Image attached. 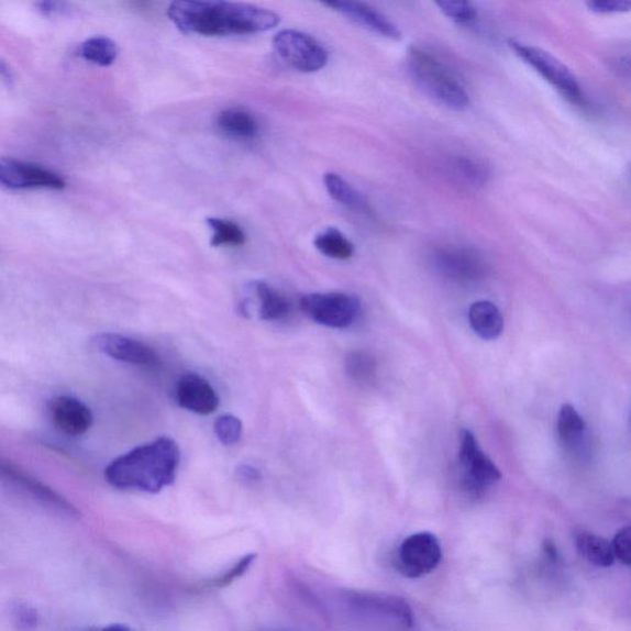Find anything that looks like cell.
<instances>
[{
  "label": "cell",
  "instance_id": "6da1fadb",
  "mask_svg": "<svg viewBox=\"0 0 631 631\" xmlns=\"http://www.w3.org/2000/svg\"><path fill=\"white\" fill-rule=\"evenodd\" d=\"M167 14L181 33L208 37L253 35L280 23L269 9L220 0H178Z\"/></svg>",
  "mask_w": 631,
  "mask_h": 631
},
{
  "label": "cell",
  "instance_id": "7a4b0ae2",
  "mask_svg": "<svg viewBox=\"0 0 631 631\" xmlns=\"http://www.w3.org/2000/svg\"><path fill=\"white\" fill-rule=\"evenodd\" d=\"M179 464L178 444L163 436L117 457L108 465L106 478L120 490L158 494L175 483Z\"/></svg>",
  "mask_w": 631,
  "mask_h": 631
},
{
  "label": "cell",
  "instance_id": "3957f363",
  "mask_svg": "<svg viewBox=\"0 0 631 631\" xmlns=\"http://www.w3.org/2000/svg\"><path fill=\"white\" fill-rule=\"evenodd\" d=\"M407 65L416 84L443 106L463 110L471 104L462 81L441 59L423 48L412 46L407 53Z\"/></svg>",
  "mask_w": 631,
  "mask_h": 631
},
{
  "label": "cell",
  "instance_id": "277c9868",
  "mask_svg": "<svg viewBox=\"0 0 631 631\" xmlns=\"http://www.w3.org/2000/svg\"><path fill=\"white\" fill-rule=\"evenodd\" d=\"M510 46L518 57H521L525 64L536 70L539 75L545 78L554 86L560 93L576 106H585L586 97L577 78L565 64L545 49L528 46L518 41H510Z\"/></svg>",
  "mask_w": 631,
  "mask_h": 631
},
{
  "label": "cell",
  "instance_id": "5b68a950",
  "mask_svg": "<svg viewBox=\"0 0 631 631\" xmlns=\"http://www.w3.org/2000/svg\"><path fill=\"white\" fill-rule=\"evenodd\" d=\"M300 307L316 323L339 330L351 328L361 310L359 301L344 292L305 295Z\"/></svg>",
  "mask_w": 631,
  "mask_h": 631
},
{
  "label": "cell",
  "instance_id": "8992f818",
  "mask_svg": "<svg viewBox=\"0 0 631 631\" xmlns=\"http://www.w3.org/2000/svg\"><path fill=\"white\" fill-rule=\"evenodd\" d=\"M273 46L285 63L302 74L318 73L329 63L328 49L298 30H281L274 36Z\"/></svg>",
  "mask_w": 631,
  "mask_h": 631
},
{
  "label": "cell",
  "instance_id": "52a82bcc",
  "mask_svg": "<svg viewBox=\"0 0 631 631\" xmlns=\"http://www.w3.org/2000/svg\"><path fill=\"white\" fill-rule=\"evenodd\" d=\"M442 562V546L430 532H421L406 538L397 552L396 564L402 575L419 578L429 575Z\"/></svg>",
  "mask_w": 631,
  "mask_h": 631
},
{
  "label": "cell",
  "instance_id": "ba28073f",
  "mask_svg": "<svg viewBox=\"0 0 631 631\" xmlns=\"http://www.w3.org/2000/svg\"><path fill=\"white\" fill-rule=\"evenodd\" d=\"M460 442V462L467 490L480 494L485 488L501 480L500 469L483 452L480 444L469 430H462Z\"/></svg>",
  "mask_w": 631,
  "mask_h": 631
},
{
  "label": "cell",
  "instance_id": "9c48e42d",
  "mask_svg": "<svg viewBox=\"0 0 631 631\" xmlns=\"http://www.w3.org/2000/svg\"><path fill=\"white\" fill-rule=\"evenodd\" d=\"M0 187L12 190H63L66 181L45 167L15 159H0Z\"/></svg>",
  "mask_w": 631,
  "mask_h": 631
},
{
  "label": "cell",
  "instance_id": "30bf717a",
  "mask_svg": "<svg viewBox=\"0 0 631 631\" xmlns=\"http://www.w3.org/2000/svg\"><path fill=\"white\" fill-rule=\"evenodd\" d=\"M347 600L355 609L381 619L395 629L409 630L413 626L412 609L400 597L354 591L347 595Z\"/></svg>",
  "mask_w": 631,
  "mask_h": 631
},
{
  "label": "cell",
  "instance_id": "8fae6325",
  "mask_svg": "<svg viewBox=\"0 0 631 631\" xmlns=\"http://www.w3.org/2000/svg\"><path fill=\"white\" fill-rule=\"evenodd\" d=\"M0 478L14 485L19 490L32 496L38 503L45 506L51 511L68 518H78L80 513L74 505H70L63 496L51 490L49 487L41 484L36 478L27 475L12 463L0 457Z\"/></svg>",
  "mask_w": 631,
  "mask_h": 631
},
{
  "label": "cell",
  "instance_id": "7c38bea8",
  "mask_svg": "<svg viewBox=\"0 0 631 631\" xmlns=\"http://www.w3.org/2000/svg\"><path fill=\"white\" fill-rule=\"evenodd\" d=\"M96 347L119 362L134 365H155L158 356L147 344L117 333H100L93 340Z\"/></svg>",
  "mask_w": 631,
  "mask_h": 631
},
{
  "label": "cell",
  "instance_id": "4fadbf2b",
  "mask_svg": "<svg viewBox=\"0 0 631 631\" xmlns=\"http://www.w3.org/2000/svg\"><path fill=\"white\" fill-rule=\"evenodd\" d=\"M51 419L68 435H81L93 424V413L84 402L69 396H56L48 403Z\"/></svg>",
  "mask_w": 631,
  "mask_h": 631
},
{
  "label": "cell",
  "instance_id": "5bb4252c",
  "mask_svg": "<svg viewBox=\"0 0 631 631\" xmlns=\"http://www.w3.org/2000/svg\"><path fill=\"white\" fill-rule=\"evenodd\" d=\"M177 401L190 412L208 416L218 410L219 396L207 379L198 374L182 376L177 385Z\"/></svg>",
  "mask_w": 631,
  "mask_h": 631
},
{
  "label": "cell",
  "instance_id": "9a60e30c",
  "mask_svg": "<svg viewBox=\"0 0 631 631\" xmlns=\"http://www.w3.org/2000/svg\"><path fill=\"white\" fill-rule=\"evenodd\" d=\"M324 5L337 10L339 13L351 19L352 22L370 30L373 33L394 40L401 37L400 29L389 18H386L368 4L339 0V2L324 3Z\"/></svg>",
  "mask_w": 631,
  "mask_h": 631
},
{
  "label": "cell",
  "instance_id": "2e32d148",
  "mask_svg": "<svg viewBox=\"0 0 631 631\" xmlns=\"http://www.w3.org/2000/svg\"><path fill=\"white\" fill-rule=\"evenodd\" d=\"M469 321L474 332L485 341L500 337L505 328L501 311L490 301H477L472 305Z\"/></svg>",
  "mask_w": 631,
  "mask_h": 631
},
{
  "label": "cell",
  "instance_id": "e0dca14e",
  "mask_svg": "<svg viewBox=\"0 0 631 631\" xmlns=\"http://www.w3.org/2000/svg\"><path fill=\"white\" fill-rule=\"evenodd\" d=\"M436 262L438 266L452 277L475 278L483 272V263L476 254L462 248L441 251Z\"/></svg>",
  "mask_w": 631,
  "mask_h": 631
},
{
  "label": "cell",
  "instance_id": "ac0fdd59",
  "mask_svg": "<svg viewBox=\"0 0 631 631\" xmlns=\"http://www.w3.org/2000/svg\"><path fill=\"white\" fill-rule=\"evenodd\" d=\"M576 547L589 564L597 567L615 565L616 557L612 544L607 539L593 533L582 532L576 536Z\"/></svg>",
  "mask_w": 631,
  "mask_h": 631
},
{
  "label": "cell",
  "instance_id": "d6986e66",
  "mask_svg": "<svg viewBox=\"0 0 631 631\" xmlns=\"http://www.w3.org/2000/svg\"><path fill=\"white\" fill-rule=\"evenodd\" d=\"M217 121L219 129L232 137L250 140L258 134L257 120L254 119L250 111L241 108H230L221 111Z\"/></svg>",
  "mask_w": 631,
  "mask_h": 631
},
{
  "label": "cell",
  "instance_id": "ffe728a7",
  "mask_svg": "<svg viewBox=\"0 0 631 631\" xmlns=\"http://www.w3.org/2000/svg\"><path fill=\"white\" fill-rule=\"evenodd\" d=\"M557 432L560 440L568 450L577 451L582 447L586 434V423L572 405H564L560 410Z\"/></svg>",
  "mask_w": 631,
  "mask_h": 631
},
{
  "label": "cell",
  "instance_id": "44dd1931",
  "mask_svg": "<svg viewBox=\"0 0 631 631\" xmlns=\"http://www.w3.org/2000/svg\"><path fill=\"white\" fill-rule=\"evenodd\" d=\"M253 290L259 300V316L264 321H280L290 312V305L284 295L264 281L253 284Z\"/></svg>",
  "mask_w": 631,
  "mask_h": 631
},
{
  "label": "cell",
  "instance_id": "7402d4cb",
  "mask_svg": "<svg viewBox=\"0 0 631 631\" xmlns=\"http://www.w3.org/2000/svg\"><path fill=\"white\" fill-rule=\"evenodd\" d=\"M78 55L90 64L100 67H108L115 63L119 55V47L106 36L90 37L80 45Z\"/></svg>",
  "mask_w": 631,
  "mask_h": 631
},
{
  "label": "cell",
  "instance_id": "603a6c76",
  "mask_svg": "<svg viewBox=\"0 0 631 631\" xmlns=\"http://www.w3.org/2000/svg\"><path fill=\"white\" fill-rule=\"evenodd\" d=\"M323 182L329 195L342 206L363 212L369 211L368 202H366L361 192L355 190L341 176L335 175V173H328L323 177Z\"/></svg>",
  "mask_w": 631,
  "mask_h": 631
},
{
  "label": "cell",
  "instance_id": "cb8c5ba5",
  "mask_svg": "<svg viewBox=\"0 0 631 631\" xmlns=\"http://www.w3.org/2000/svg\"><path fill=\"white\" fill-rule=\"evenodd\" d=\"M314 247L318 248L325 257L347 261L353 257V243L334 228H330L320 233L314 239Z\"/></svg>",
  "mask_w": 631,
  "mask_h": 631
},
{
  "label": "cell",
  "instance_id": "d4e9b609",
  "mask_svg": "<svg viewBox=\"0 0 631 631\" xmlns=\"http://www.w3.org/2000/svg\"><path fill=\"white\" fill-rule=\"evenodd\" d=\"M209 229L212 231V247H240L246 243V233L236 222L209 218L207 220Z\"/></svg>",
  "mask_w": 631,
  "mask_h": 631
},
{
  "label": "cell",
  "instance_id": "484cf974",
  "mask_svg": "<svg viewBox=\"0 0 631 631\" xmlns=\"http://www.w3.org/2000/svg\"><path fill=\"white\" fill-rule=\"evenodd\" d=\"M345 372L356 383H370L376 373V362L368 353L353 352L345 359Z\"/></svg>",
  "mask_w": 631,
  "mask_h": 631
},
{
  "label": "cell",
  "instance_id": "4316f807",
  "mask_svg": "<svg viewBox=\"0 0 631 631\" xmlns=\"http://www.w3.org/2000/svg\"><path fill=\"white\" fill-rule=\"evenodd\" d=\"M442 12L453 20V22L462 25H473L477 19V9L469 2L463 0H441L436 2Z\"/></svg>",
  "mask_w": 631,
  "mask_h": 631
},
{
  "label": "cell",
  "instance_id": "83f0119b",
  "mask_svg": "<svg viewBox=\"0 0 631 631\" xmlns=\"http://www.w3.org/2000/svg\"><path fill=\"white\" fill-rule=\"evenodd\" d=\"M213 429H215L219 441L225 445L239 443L243 432L242 422L236 416L232 414L219 417Z\"/></svg>",
  "mask_w": 631,
  "mask_h": 631
},
{
  "label": "cell",
  "instance_id": "f1b7e54d",
  "mask_svg": "<svg viewBox=\"0 0 631 631\" xmlns=\"http://www.w3.org/2000/svg\"><path fill=\"white\" fill-rule=\"evenodd\" d=\"M256 558H257L256 554H248L246 556H243L242 558L239 560V562L235 565L229 568L225 574L213 579L211 586L217 588H223L235 583L237 578L242 577L244 574L248 572L254 562H256Z\"/></svg>",
  "mask_w": 631,
  "mask_h": 631
},
{
  "label": "cell",
  "instance_id": "f546056e",
  "mask_svg": "<svg viewBox=\"0 0 631 631\" xmlns=\"http://www.w3.org/2000/svg\"><path fill=\"white\" fill-rule=\"evenodd\" d=\"M13 623L20 631H33L37 628L40 618L37 610L27 604H16L12 609Z\"/></svg>",
  "mask_w": 631,
  "mask_h": 631
},
{
  "label": "cell",
  "instance_id": "4dcf8cb0",
  "mask_svg": "<svg viewBox=\"0 0 631 631\" xmlns=\"http://www.w3.org/2000/svg\"><path fill=\"white\" fill-rule=\"evenodd\" d=\"M612 549L615 557L622 562L626 566L631 563V529L626 527L620 529L613 539Z\"/></svg>",
  "mask_w": 631,
  "mask_h": 631
},
{
  "label": "cell",
  "instance_id": "1f68e13d",
  "mask_svg": "<svg viewBox=\"0 0 631 631\" xmlns=\"http://www.w3.org/2000/svg\"><path fill=\"white\" fill-rule=\"evenodd\" d=\"M586 4L591 12L597 14L627 13L631 9L629 0H593Z\"/></svg>",
  "mask_w": 631,
  "mask_h": 631
},
{
  "label": "cell",
  "instance_id": "d6a6232c",
  "mask_svg": "<svg viewBox=\"0 0 631 631\" xmlns=\"http://www.w3.org/2000/svg\"><path fill=\"white\" fill-rule=\"evenodd\" d=\"M38 12L47 18H57L68 15L70 13V5L65 2H54V0H46L36 4Z\"/></svg>",
  "mask_w": 631,
  "mask_h": 631
},
{
  "label": "cell",
  "instance_id": "836d02e7",
  "mask_svg": "<svg viewBox=\"0 0 631 631\" xmlns=\"http://www.w3.org/2000/svg\"><path fill=\"white\" fill-rule=\"evenodd\" d=\"M237 476L242 478L243 481L247 483L258 481L261 478L259 472L256 469V467L251 465L240 466L237 469Z\"/></svg>",
  "mask_w": 631,
  "mask_h": 631
},
{
  "label": "cell",
  "instance_id": "e575fe53",
  "mask_svg": "<svg viewBox=\"0 0 631 631\" xmlns=\"http://www.w3.org/2000/svg\"><path fill=\"white\" fill-rule=\"evenodd\" d=\"M90 631H135V630L124 624H111L104 628L93 629Z\"/></svg>",
  "mask_w": 631,
  "mask_h": 631
},
{
  "label": "cell",
  "instance_id": "d590c367",
  "mask_svg": "<svg viewBox=\"0 0 631 631\" xmlns=\"http://www.w3.org/2000/svg\"><path fill=\"white\" fill-rule=\"evenodd\" d=\"M0 77L5 78L7 80L12 78V76H10V69L3 59H0Z\"/></svg>",
  "mask_w": 631,
  "mask_h": 631
}]
</instances>
